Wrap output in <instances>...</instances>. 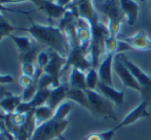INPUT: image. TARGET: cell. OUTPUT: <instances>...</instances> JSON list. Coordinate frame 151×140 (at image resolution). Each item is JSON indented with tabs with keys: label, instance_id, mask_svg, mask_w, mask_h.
Here are the masks:
<instances>
[{
	"label": "cell",
	"instance_id": "cell-1",
	"mask_svg": "<svg viewBox=\"0 0 151 140\" xmlns=\"http://www.w3.org/2000/svg\"><path fill=\"white\" fill-rule=\"evenodd\" d=\"M29 20L31 22V26L29 28L20 27V30L28 32L31 37H33L43 48L54 50L61 56L67 58L71 48L65 33L59 27H55L52 25L43 26V25L34 23L30 18Z\"/></svg>",
	"mask_w": 151,
	"mask_h": 140
},
{
	"label": "cell",
	"instance_id": "cell-2",
	"mask_svg": "<svg viewBox=\"0 0 151 140\" xmlns=\"http://www.w3.org/2000/svg\"><path fill=\"white\" fill-rule=\"evenodd\" d=\"M74 102L70 100L64 101L55 111V114L50 120L36 127L30 140H66L63 137V133L69 125L68 114L73 109Z\"/></svg>",
	"mask_w": 151,
	"mask_h": 140
},
{
	"label": "cell",
	"instance_id": "cell-3",
	"mask_svg": "<svg viewBox=\"0 0 151 140\" xmlns=\"http://www.w3.org/2000/svg\"><path fill=\"white\" fill-rule=\"evenodd\" d=\"M90 103V112L93 115L104 120L116 121V113L114 110V103L104 97L98 91L86 90Z\"/></svg>",
	"mask_w": 151,
	"mask_h": 140
},
{
	"label": "cell",
	"instance_id": "cell-4",
	"mask_svg": "<svg viewBox=\"0 0 151 140\" xmlns=\"http://www.w3.org/2000/svg\"><path fill=\"white\" fill-rule=\"evenodd\" d=\"M119 55H120V58H121V60H122L123 64L129 68V70L132 72L134 77L137 79V82H139L140 87H141L140 95H141L142 100H145L150 103V101H151V77L149 75H147L141 68H139L137 65L134 64L132 61H129V59L125 57V55H123V54H119Z\"/></svg>",
	"mask_w": 151,
	"mask_h": 140
},
{
	"label": "cell",
	"instance_id": "cell-5",
	"mask_svg": "<svg viewBox=\"0 0 151 140\" xmlns=\"http://www.w3.org/2000/svg\"><path fill=\"white\" fill-rule=\"evenodd\" d=\"M46 50L48 51V54H50V62L44 67L43 72L48 74L52 78V82H54L52 89H54L61 84L60 76L62 70H63L66 62H67V58L61 56L59 53H57L54 50H50V48H46Z\"/></svg>",
	"mask_w": 151,
	"mask_h": 140
},
{
	"label": "cell",
	"instance_id": "cell-6",
	"mask_svg": "<svg viewBox=\"0 0 151 140\" xmlns=\"http://www.w3.org/2000/svg\"><path fill=\"white\" fill-rule=\"evenodd\" d=\"M113 70L119 76L120 80L123 84V88H131L139 93L141 92V87H140L139 82L134 77V75L129 70V68L123 64L119 54L115 55V58H114L113 61Z\"/></svg>",
	"mask_w": 151,
	"mask_h": 140
},
{
	"label": "cell",
	"instance_id": "cell-7",
	"mask_svg": "<svg viewBox=\"0 0 151 140\" xmlns=\"http://www.w3.org/2000/svg\"><path fill=\"white\" fill-rule=\"evenodd\" d=\"M95 8L107 17L108 23H122L124 14L120 8L119 0H105Z\"/></svg>",
	"mask_w": 151,
	"mask_h": 140
},
{
	"label": "cell",
	"instance_id": "cell-8",
	"mask_svg": "<svg viewBox=\"0 0 151 140\" xmlns=\"http://www.w3.org/2000/svg\"><path fill=\"white\" fill-rule=\"evenodd\" d=\"M149 104L150 103L147 102V101L142 100L141 102L138 104L137 107H135L131 112H129V113L123 118V120L121 121L119 124L112 129L116 132V131L120 130V129L123 128V127L129 126V125L134 124V123H136L137 121L141 120V118H149L151 114H150V112H148V110H147Z\"/></svg>",
	"mask_w": 151,
	"mask_h": 140
},
{
	"label": "cell",
	"instance_id": "cell-9",
	"mask_svg": "<svg viewBox=\"0 0 151 140\" xmlns=\"http://www.w3.org/2000/svg\"><path fill=\"white\" fill-rule=\"evenodd\" d=\"M118 40L127 43L132 48V50L137 51H147L151 50V40L148 38L147 34L144 31H139L135 35L129 36V37H123L118 36Z\"/></svg>",
	"mask_w": 151,
	"mask_h": 140
},
{
	"label": "cell",
	"instance_id": "cell-10",
	"mask_svg": "<svg viewBox=\"0 0 151 140\" xmlns=\"http://www.w3.org/2000/svg\"><path fill=\"white\" fill-rule=\"evenodd\" d=\"M115 55H105V59L100 63L98 67V73H99L100 82L106 84L114 87L113 78H112V69H113V61Z\"/></svg>",
	"mask_w": 151,
	"mask_h": 140
},
{
	"label": "cell",
	"instance_id": "cell-11",
	"mask_svg": "<svg viewBox=\"0 0 151 140\" xmlns=\"http://www.w3.org/2000/svg\"><path fill=\"white\" fill-rule=\"evenodd\" d=\"M97 91L99 93H101L104 97H106L110 101H112L115 105H122L124 103L125 88H123L121 91H118L116 89H114V87H111L109 84H106L102 82H99L97 87Z\"/></svg>",
	"mask_w": 151,
	"mask_h": 140
},
{
	"label": "cell",
	"instance_id": "cell-12",
	"mask_svg": "<svg viewBox=\"0 0 151 140\" xmlns=\"http://www.w3.org/2000/svg\"><path fill=\"white\" fill-rule=\"evenodd\" d=\"M69 88H70L69 84L65 82V84H61L57 88L52 89V93H50V98H48L47 102H46V105L56 111L57 108L64 101L67 100V92L69 90Z\"/></svg>",
	"mask_w": 151,
	"mask_h": 140
},
{
	"label": "cell",
	"instance_id": "cell-13",
	"mask_svg": "<svg viewBox=\"0 0 151 140\" xmlns=\"http://www.w3.org/2000/svg\"><path fill=\"white\" fill-rule=\"evenodd\" d=\"M37 7H38V10L40 9L46 12L50 21H52V20L60 21L64 17L66 10H67V7H63V6L58 5V4L55 3V2L47 1V0H40Z\"/></svg>",
	"mask_w": 151,
	"mask_h": 140
},
{
	"label": "cell",
	"instance_id": "cell-14",
	"mask_svg": "<svg viewBox=\"0 0 151 140\" xmlns=\"http://www.w3.org/2000/svg\"><path fill=\"white\" fill-rule=\"evenodd\" d=\"M120 8L127 18V22L129 26H133L137 22L139 16V5L136 0H119Z\"/></svg>",
	"mask_w": 151,
	"mask_h": 140
},
{
	"label": "cell",
	"instance_id": "cell-15",
	"mask_svg": "<svg viewBox=\"0 0 151 140\" xmlns=\"http://www.w3.org/2000/svg\"><path fill=\"white\" fill-rule=\"evenodd\" d=\"M21 102H22L21 95H14L10 92H4L3 98L0 100V106L5 114H12L16 112L17 107Z\"/></svg>",
	"mask_w": 151,
	"mask_h": 140
},
{
	"label": "cell",
	"instance_id": "cell-16",
	"mask_svg": "<svg viewBox=\"0 0 151 140\" xmlns=\"http://www.w3.org/2000/svg\"><path fill=\"white\" fill-rule=\"evenodd\" d=\"M67 100H70L74 103H77L81 107L86 108L90 111V103H88V98L86 91L80 90L76 88H69L67 92Z\"/></svg>",
	"mask_w": 151,
	"mask_h": 140
},
{
	"label": "cell",
	"instance_id": "cell-17",
	"mask_svg": "<svg viewBox=\"0 0 151 140\" xmlns=\"http://www.w3.org/2000/svg\"><path fill=\"white\" fill-rule=\"evenodd\" d=\"M69 86L70 88H76L80 90H86V72L77 68H71L69 76Z\"/></svg>",
	"mask_w": 151,
	"mask_h": 140
},
{
	"label": "cell",
	"instance_id": "cell-18",
	"mask_svg": "<svg viewBox=\"0 0 151 140\" xmlns=\"http://www.w3.org/2000/svg\"><path fill=\"white\" fill-rule=\"evenodd\" d=\"M54 114H55V110H52V108L48 107L46 104L35 108L34 109V116H35L36 127L47 122L48 120H50L54 116Z\"/></svg>",
	"mask_w": 151,
	"mask_h": 140
},
{
	"label": "cell",
	"instance_id": "cell-19",
	"mask_svg": "<svg viewBox=\"0 0 151 140\" xmlns=\"http://www.w3.org/2000/svg\"><path fill=\"white\" fill-rule=\"evenodd\" d=\"M8 37L12 38L14 41V43L17 44V48H18L20 54H23V53H26L27 51H29L36 42V40L33 37H30V36H14L10 34Z\"/></svg>",
	"mask_w": 151,
	"mask_h": 140
},
{
	"label": "cell",
	"instance_id": "cell-20",
	"mask_svg": "<svg viewBox=\"0 0 151 140\" xmlns=\"http://www.w3.org/2000/svg\"><path fill=\"white\" fill-rule=\"evenodd\" d=\"M42 50H44L37 41L33 44V46L29 51H27L26 53L19 55V60L21 61V63H35L37 60V56Z\"/></svg>",
	"mask_w": 151,
	"mask_h": 140
},
{
	"label": "cell",
	"instance_id": "cell-21",
	"mask_svg": "<svg viewBox=\"0 0 151 140\" xmlns=\"http://www.w3.org/2000/svg\"><path fill=\"white\" fill-rule=\"evenodd\" d=\"M63 32L65 33L66 37H67L70 48H76V46L80 45L79 40H78V37H77V28H76L75 22L69 23V24L64 28Z\"/></svg>",
	"mask_w": 151,
	"mask_h": 140
},
{
	"label": "cell",
	"instance_id": "cell-22",
	"mask_svg": "<svg viewBox=\"0 0 151 140\" xmlns=\"http://www.w3.org/2000/svg\"><path fill=\"white\" fill-rule=\"evenodd\" d=\"M52 93V89H42V90H38L36 92L34 98L30 101L32 107L35 109V108L39 107V106L45 105L47 102L48 98H50V95Z\"/></svg>",
	"mask_w": 151,
	"mask_h": 140
},
{
	"label": "cell",
	"instance_id": "cell-23",
	"mask_svg": "<svg viewBox=\"0 0 151 140\" xmlns=\"http://www.w3.org/2000/svg\"><path fill=\"white\" fill-rule=\"evenodd\" d=\"M100 82L98 69L91 68L88 71L86 72V90L97 91L98 84Z\"/></svg>",
	"mask_w": 151,
	"mask_h": 140
},
{
	"label": "cell",
	"instance_id": "cell-24",
	"mask_svg": "<svg viewBox=\"0 0 151 140\" xmlns=\"http://www.w3.org/2000/svg\"><path fill=\"white\" fill-rule=\"evenodd\" d=\"M16 30H20V27L12 25L10 23H8L5 19L0 21V41H1L3 37L9 36L12 34V32H14V31H16Z\"/></svg>",
	"mask_w": 151,
	"mask_h": 140
},
{
	"label": "cell",
	"instance_id": "cell-25",
	"mask_svg": "<svg viewBox=\"0 0 151 140\" xmlns=\"http://www.w3.org/2000/svg\"><path fill=\"white\" fill-rule=\"evenodd\" d=\"M37 91H38L37 82H34L31 86H29L28 88H25L22 95H21L22 96V101L23 102H29V101H31L34 98Z\"/></svg>",
	"mask_w": 151,
	"mask_h": 140
},
{
	"label": "cell",
	"instance_id": "cell-26",
	"mask_svg": "<svg viewBox=\"0 0 151 140\" xmlns=\"http://www.w3.org/2000/svg\"><path fill=\"white\" fill-rule=\"evenodd\" d=\"M48 62H50V54H48V51L44 48L38 54L37 60H36V66L43 70L44 67L48 64Z\"/></svg>",
	"mask_w": 151,
	"mask_h": 140
},
{
	"label": "cell",
	"instance_id": "cell-27",
	"mask_svg": "<svg viewBox=\"0 0 151 140\" xmlns=\"http://www.w3.org/2000/svg\"><path fill=\"white\" fill-rule=\"evenodd\" d=\"M54 86V82H52V78L50 77L48 74L42 73L41 76L39 77L37 82V87L38 90H42V89H50V87Z\"/></svg>",
	"mask_w": 151,
	"mask_h": 140
},
{
	"label": "cell",
	"instance_id": "cell-28",
	"mask_svg": "<svg viewBox=\"0 0 151 140\" xmlns=\"http://www.w3.org/2000/svg\"><path fill=\"white\" fill-rule=\"evenodd\" d=\"M27 118V114L25 113H18V112H14V113L10 114V120H12V124L17 127H22L25 124Z\"/></svg>",
	"mask_w": 151,
	"mask_h": 140
},
{
	"label": "cell",
	"instance_id": "cell-29",
	"mask_svg": "<svg viewBox=\"0 0 151 140\" xmlns=\"http://www.w3.org/2000/svg\"><path fill=\"white\" fill-rule=\"evenodd\" d=\"M21 69H22V73L24 75L34 77V74L36 71V66L34 65V63H22Z\"/></svg>",
	"mask_w": 151,
	"mask_h": 140
},
{
	"label": "cell",
	"instance_id": "cell-30",
	"mask_svg": "<svg viewBox=\"0 0 151 140\" xmlns=\"http://www.w3.org/2000/svg\"><path fill=\"white\" fill-rule=\"evenodd\" d=\"M35 10H38V9H34V10H31V12H26V10H20V9H14V8H12V7H7V6L3 5V4L0 3V14L1 12H14V14H26V16H29V14L31 12H35Z\"/></svg>",
	"mask_w": 151,
	"mask_h": 140
},
{
	"label": "cell",
	"instance_id": "cell-31",
	"mask_svg": "<svg viewBox=\"0 0 151 140\" xmlns=\"http://www.w3.org/2000/svg\"><path fill=\"white\" fill-rule=\"evenodd\" d=\"M34 108L32 107L30 101L29 102H21L20 104H19V106L17 107L16 109V112H18V113H25L27 114L28 112H30L31 110H33Z\"/></svg>",
	"mask_w": 151,
	"mask_h": 140
},
{
	"label": "cell",
	"instance_id": "cell-32",
	"mask_svg": "<svg viewBox=\"0 0 151 140\" xmlns=\"http://www.w3.org/2000/svg\"><path fill=\"white\" fill-rule=\"evenodd\" d=\"M34 77H32V76H28V75H24V74H22V75L20 76V78H19V84H20L21 87H23V88H28L29 86H31L32 84H34Z\"/></svg>",
	"mask_w": 151,
	"mask_h": 140
},
{
	"label": "cell",
	"instance_id": "cell-33",
	"mask_svg": "<svg viewBox=\"0 0 151 140\" xmlns=\"http://www.w3.org/2000/svg\"><path fill=\"white\" fill-rule=\"evenodd\" d=\"M115 131L113 129H110V130L104 131V132H100V135H101L102 139L103 140H112L115 135Z\"/></svg>",
	"mask_w": 151,
	"mask_h": 140
},
{
	"label": "cell",
	"instance_id": "cell-34",
	"mask_svg": "<svg viewBox=\"0 0 151 140\" xmlns=\"http://www.w3.org/2000/svg\"><path fill=\"white\" fill-rule=\"evenodd\" d=\"M24 1H32L36 6H37L40 0H0V3L1 4H10V3H20V2H24Z\"/></svg>",
	"mask_w": 151,
	"mask_h": 140
},
{
	"label": "cell",
	"instance_id": "cell-35",
	"mask_svg": "<svg viewBox=\"0 0 151 140\" xmlns=\"http://www.w3.org/2000/svg\"><path fill=\"white\" fill-rule=\"evenodd\" d=\"M12 82H14V77L12 75H0V86L10 84Z\"/></svg>",
	"mask_w": 151,
	"mask_h": 140
},
{
	"label": "cell",
	"instance_id": "cell-36",
	"mask_svg": "<svg viewBox=\"0 0 151 140\" xmlns=\"http://www.w3.org/2000/svg\"><path fill=\"white\" fill-rule=\"evenodd\" d=\"M74 0H55V3H57L58 5L63 6V7H67L69 4H71Z\"/></svg>",
	"mask_w": 151,
	"mask_h": 140
},
{
	"label": "cell",
	"instance_id": "cell-37",
	"mask_svg": "<svg viewBox=\"0 0 151 140\" xmlns=\"http://www.w3.org/2000/svg\"><path fill=\"white\" fill-rule=\"evenodd\" d=\"M84 140H103V139H102L100 133H91V134L88 135L84 138Z\"/></svg>",
	"mask_w": 151,
	"mask_h": 140
},
{
	"label": "cell",
	"instance_id": "cell-38",
	"mask_svg": "<svg viewBox=\"0 0 151 140\" xmlns=\"http://www.w3.org/2000/svg\"><path fill=\"white\" fill-rule=\"evenodd\" d=\"M4 118H5V113H0V121L3 120Z\"/></svg>",
	"mask_w": 151,
	"mask_h": 140
},
{
	"label": "cell",
	"instance_id": "cell-39",
	"mask_svg": "<svg viewBox=\"0 0 151 140\" xmlns=\"http://www.w3.org/2000/svg\"><path fill=\"white\" fill-rule=\"evenodd\" d=\"M2 20H4V18H3V16L0 14V21H2Z\"/></svg>",
	"mask_w": 151,
	"mask_h": 140
},
{
	"label": "cell",
	"instance_id": "cell-40",
	"mask_svg": "<svg viewBox=\"0 0 151 140\" xmlns=\"http://www.w3.org/2000/svg\"><path fill=\"white\" fill-rule=\"evenodd\" d=\"M149 6H150V12H151V0H149Z\"/></svg>",
	"mask_w": 151,
	"mask_h": 140
},
{
	"label": "cell",
	"instance_id": "cell-41",
	"mask_svg": "<svg viewBox=\"0 0 151 140\" xmlns=\"http://www.w3.org/2000/svg\"><path fill=\"white\" fill-rule=\"evenodd\" d=\"M47 1H52V2H54V1H55V0H47Z\"/></svg>",
	"mask_w": 151,
	"mask_h": 140
},
{
	"label": "cell",
	"instance_id": "cell-42",
	"mask_svg": "<svg viewBox=\"0 0 151 140\" xmlns=\"http://www.w3.org/2000/svg\"><path fill=\"white\" fill-rule=\"evenodd\" d=\"M0 109H1V106H0Z\"/></svg>",
	"mask_w": 151,
	"mask_h": 140
}]
</instances>
